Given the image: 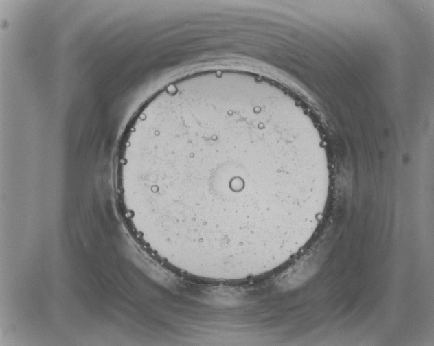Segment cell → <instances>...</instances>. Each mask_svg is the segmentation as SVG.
<instances>
[{"mask_svg": "<svg viewBox=\"0 0 434 346\" xmlns=\"http://www.w3.org/2000/svg\"><path fill=\"white\" fill-rule=\"evenodd\" d=\"M284 102L265 83L215 72L170 83L146 102L116 168L138 240L201 278L242 279L277 266L323 179Z\"/></svg>", "mask_w": 434, "mask_h": 346, "instance_id": "6da1fadb", "label": "cell"}]
</instances>
